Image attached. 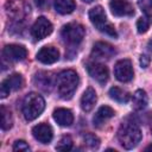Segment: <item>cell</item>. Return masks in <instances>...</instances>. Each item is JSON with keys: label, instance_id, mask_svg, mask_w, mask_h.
<instances>
[{"label": "cell", "instance_id": "1", "mask_svg": "<svg viewBox=\"0 0 152 152\" xmlns=\"http://www.w3.org/2000/svg\"><path fill=\"white\" fill-rule=\"evenodd\" d=\"M118 139L120 145L126 150L135 147L141 140V131L138 124L132 120H125L118 129Z\"/></svg>", "mask_w": 152, "mask_h": 152}, {"label": "cell", "instance_id": "2", "mask_svg": "<svg viewBox=\"0 0 152 152\" xmlns=\"http://www.w3.org/2000/svg\"><path fill=\"white\" fill-rule=\"evenodd\" d=\"M56 82H57V90H58L61 99L69 100L74 96L78 87L80 80H78V75L76 74V71L69 69V70H64L59 72Z\"/></svg>", "mask_w": 152, "mask_h": 152}, {"label": "cell", "instance_id": "3", "mask_svg": "<svg viewBox=\"0 0 152 152\" xmlns=\"http://www.w3.org/2000/svg\"><path fill=\"white\" fill-rule=\"evenodd\" d=\"M45 108V101L42 95L37 93H30L24 97L23 101V114L26 120L31 121L37 119Z\"/></svg>", "mask_w": 152, "mask_h": 152}, {"label": "cell", "instance_id": "4", "mask_svg": "<svg viewBox=\"0 0 152 152\" xmlns=\"http://www.w3.org/2000/svg\"><path fill=\"white\" fill-rule=\"evenodd\" d=\"M89 19H90L91 24L99 31H101V32H103V33H106V34H108L110 37H114V38L118 37L115 27L110 23L107 21V17H106L104 10L101 6H95L89 11Z\"/></svg>", "mask_w": 152, "mask_h": 152}, {"label": "cell", "instance_id": "5", "mask_svg": "<svg viewBox=\"0 0 152 152\" xmlns=\"http://www.w3.org/2000/svg\"><path fill=\"white\" fill-rule=\"evenodd\" d=\"M7 15L15 23L19 24L30 13V6L24 0H10L5 5Z\"/></svg>", "mask_w": 152, "mask_h": 152}, {"label": "cell", "instance_id": "6", "mask_svg": "<svg viewBox=\"0 0 152 152\" xmlns=\"http://www.w3.org/2000/svg\"><path fill=\"white\" fill-rule=\"evenodd\" d=\"M61 34L66 43L71 45H77L84 38V27L78 23H69L63 26Z\"/></svg>", "mask_w": 152, "mask_h": 152}, {"label": "cell", "instance_id": "7", "mask_svg": "<svg viewBox=\"0 0 152 152\" xmlns=\"http://www.w3.org/2000/svg\"><path fill=\"white\" fill-rule=\"evenodd\" d=\"M23 83H24V80H23L21 75H19V74H13V75L8 76L7 78H5L1 82V86H0V96H1V99H5L7 95H10L11 91L20 89Z\"/></svg>", "mask_w": 152, "mask_h": 152}, {"label": "cell", "instance_id": "8", "mask_svg": "<svg viewBox=\"0 0 152 152\" xmlns=\"http://www.w3.org/2000/svg\"><path fill=\"white\" fill-rule=\"evenodd\" d=\"M52 24L44 17H39L34 24L32 25L31 28V33L33 36V38H36L37 40H40L45 37H48L51 32H52Z\"/></svg>", "mask_w": 152, "mask_h": 152}, {"label": "cell", "instance_id": "9", "mask_svg": "<svg viewBox=\"0 0 152 152\" xmlns=\"http://www.w3.org/2000/svg\"><path fill=\"white\" fill-rule=\"evenodd\" d=\"M87 70L89 72V75L96 80L99 83L101 84H104L108 80V76H109V71H108V68L102 64V63H99L97 61L95 62H89L87 64Z\"/></svg>", "mask_w": 152, "mask_h": 152}, {"label": "cell", "instance_id": "10", "mask_svg": "<svg viewBox=\"0 0 152 152\" xmlns=\"http://www.w3.org/2000/svg\"><path fill=\"white\" fill-rule=\"evenodd\" d=\"M114 75L120 82H128L133 78V66L129 59H121L114 66Z\"/></svg>", "mask_w": 152, "mask_h": 152}, {"label": "cell", "instance_id": "11", "mask_svg": "<svg viewBox=\"0 0 152 152\" xmlns=\"http://www.w3.org/2000/svg\"><path fill=\"white\" fill-rule=\"evenodd\" d=\"M115 55V49L104 42H97L94 44L91 50V56L96 61H107Z\"/></svg>", "mask_w": 152, "mask_h": 152}, {"label": "cell", "instance_id": "12", "mask_svg": "<svg viewBox=\"0 0 152 152\" xmlns=\"http://www.w3.org/2000/svg\"><path fill=\"white\" fill-rule=\"evenodd\" d=\"M2 55L6 59L12 61V62H18V61H23L26 58L27 56V50L23 46V45H18V44H10L6 45L4 48Z\"/></svg>", "mask_w": 152, "mask_h": 152}, {"label": "cell", "instance_id": "13", "mask_svg": "<svg viewBox=\"0 0 152 152\" xmlns=\"http://www.w3.org/2000/svg\"><path fill=\"white\" fill-rule=\"evenodd\" d=\"M109 8L116 17H129L134 14L132 5L126 0H112L109 2Z\"/></svg>", "mask_w": 152, "mask_h": 152}, {"label": "cell", "instance_id": "14", "mask_svg": "<svg viewBox=\"0 0 152 152\" xmlns=\"http://www.w3.org/2000/svg\"><path fill=\"white\" fill-rule=\"evenodd\" d=\"M32 134L36 140L42 144H49L52 140L53 132L50 125L48 124H39L32 128Z\"/></svg>", "mask_w": 152, "mask_h": 152}, {"label": "cell", "instance_id": "15", "mask_svg": "<svg viewBox=\"0 0 152 152\" xmlns=\"http://www.w3.org/2000/svg\"><path fill=\"white\" fill-rule=\"evenodd\" d=\"M55 81H57V77L55 78L51 72L48 71H39L34 76V83L37 87H39L44 91H50L52 87L55 86Z\"/></svg>", "mask_w": 152, "mask_h": 152}, {"label": "cell", "instance_id": "16", "mask_svg": "<svg viewBox=\"0 0 152 152\" xmlns=\"http://www.w3.org/2000/svg\"><path fill=\"white\" fill-rule=\"evenodd\" d=\"M59 58V52L53 46H44L37 53V59L43 64H52Z\"/></svg>", "mask_w": 152, "mask_h": 152}, {"label": "cell", "instance_id": "17", "mask_svg": "<svg viewBox=\"0 0 152 152\" xmlns=\"http://www.w3.org/2000/svg\"><path fill=\"white\" fill-rule=\"evenodd\" d=\"M53 120L63 127H68L74 121V115L70 109L66 108H57L53 110Z\"/></svg>", "mask_w": 152, "mask_h": 152}, {"label": "cell", "instance_id": "18", "mask_svg": "<svg viewBox=\"0 0 152 152\" xmlns=\"http://www.w3.org/2000/svg\"><path fill=\"white\" fill-rule=\"evenodd\" d=\"M97 101L96 93L93 88H87L81 97V108L84 112H90Z\"/></svg>", "mask_w": 152, "mask_h": 152}, {"label": "cell", "instance_id": "19", "mask_svg": "<svg viewBox=\"0 0 152 152\" xmlns=\"http://www.w3.org/2000/svg\"><path fill=\"white\" fill-rule=\"evenodd\" d=\"M114 109L110 108L109 106H102L99 108V110L96 112V114L94 115V119H93V122L95 126L100 127L102 124H104L108 119L113 118L114 116Z\"/></svg>", "mask_w": 152, "mask_h": 152}, {"label": "cell", "instance_id": "20", "mask_svg": "<svg viewBox=\"0 0 152 152\" xmlns=\"http://www.w3.org/2000/svg\"><path fill=\"white\" fill-rule=\"evenodd\" d=\"M75 7L74 0H55V10L61 14H70L74 12Z\"/></svg>", "mask_w": 152, "mask_h": 152}, {"label": "cell", "instance_id": "21", "mask_svg": "<svg viewBox=\"0 0 152 152\" xmlns=\"http://www.w3.org/2000/svg\"><path fill=\"white\" fill-rule=\"evenodd\" d=\"M132 102H133V108L135 110H140L144 109L147 106V95L145 93V90L142 89H138L132 97Z\"/></svg>", "mask_w": 152, "mask_h": 152}, {"label": "cell", "instance_id": "22", "mask_svg": "<svg viewBox=\"0 0 152 152\" xmlns=\"http://www.w3.org/2000/svg\"><path fill=\"white\" fill-rule=\"evenodd\" d=\"M109 96L120 103H126L129 100V94L119 87H112L109 89Z\"/></svg>", "mask_w": 152, "mask_h": 152}, {"label": "cell", "instance_id": "23", "mask_svg": "<svg viewBox=\"0 0 152 152\" xmlns=\"http://www.w3.org/2000/svg\"><path fill=\"white\" fill-rule=\"evenodd\" d=\"M0 115H1V128L4 131H7L12 127L13 125V118H12V113L8 108H6L5 106L0 107Z\"/></svg>", "mask_w": 152, "mask_h": 152}, {"label": "cell", "instance_id": "24", "mask_svg": "<svg viewBox=\"0 0 152 152\" xmlns=\"http://www.w3.org/2000/svg\"><path fill=\"white\" fill-rule=\"evenodd\" d=\"M72 147V139L69 135H64L57 144L56 150L58 151H69Z\"/></svg>", "mask_w": 152, "mask_h": 152}, {"label": "cell", "instance_id": "25", "mask_svg": "<svg viewBox=\"0 0 152 152\" xmlns=\"http://www.w3.org/2000/svg\"><path fill=\"white\" fill-rule=\"evenodd\" d=\"M83 140H84V142H86L89 147H91V148H95V147H97V146L100 145V139H99L96 135L91 134V133L86 134V135L83 137Z\"/></svg>", "mask_w": 152, "mask_h": 152}, {"label": "cell", "instance_id": "26", "mask_svg": "<svg viewBox=\"0 0 152 152\" xmlns=\"http://www.w3.org/2000/svg\"><path fill=\"white\" fill-rule=\"evenodd\" d=\"M150 27V21L146 17H141L137 21V30L139 33H145Z\"/></svg>", "mask_w": 152, "mask_h": 152}, {"label": "cell", "instance_id": "27", "mask_svg": "<svg viewBox=\"0 0 152 152\" xmlns=\"http://www.w3.org/2000/svg\"><path fill=\"white\" fill-rule=\"evenodd\" d=\"M138 6L145 14L152 15V0H138Z\"/></svg>", "mask_w": 152, "mask_h": 152}, {"label": "cell", "instance_id": "28", "mask_svg": "<svg viewBox=\"0 0 152 152\" xmlns=\"http://www.w3.org/2000/svg\"><path fill=\"white\" fill-rule=\"evenodd\" d=\"M13 151H30V146L24 140H17L13 145Z\"/></svg>", "mask_w": 152, "mask_h": 152}, {"label": "cell", "instance_id": "29", "mask_svg": "<svg viewBox=\"0 0 152 152\" xmlns=\"http://www.w3.org/2000/svg\"><path fill=\"white\" fill-rule=\"evenodd\" d=\"M34 4L42 8V10H45L46 7H49V4H50V0H34Z\"/></svg>", "mask_w": 152, "mask_h": 152}, {"label": "cell", "instance_id": "30", "mask_svg": "<svg viewBox=\"0 0 152 152\" xmlns=\"http://www.w3.org/2000/svg\"><path fill=\"white\" fill-rule=\"evenodd\" d=\"M150 64V58L146 55H141L140 56V65L141 68H147Z\"/></svg>", "mask_w": 152, "mask_h": 152}, {"label": "cell", "instance_id": "31", "mask_svg": "<svg viewBox=\"0 0 152 152\" xmlns=\"http://www.w3.org/2000/svg\"><path fill=\"white\" fill-rule=\"evenodd\" d=\"M147 48H148V51L152 53V40H150V42H148V44H147Z\"/></svg>", "mask_w": 152, "mask_h": 152}, {"label": "cell", "instance_id": "32", "mask_svg": "<svg viewBox=\"0 0 152 152\" xmlns=\"http://www.w3.org/2000/svg\"><path fill=\"white\" fill-rule=\"evenodd\" d=\"M146 151H152V145L147 146V147H146Z\"/></svg>", "mask_w": 152, "mask_h": 152}, {"label": "cell", "instance_id": "33", "mask_svg": "<svg viewBox=\"0 0 152 152\" xmlns=\"http://www.w3.org/2000/svg\"><path fill=\"white\" fill-rule=\"evenodd\" d=\"M82 1H84V2H91V1H94V0H82Z\"/></svg>", "mask_w": 152, "mask_h": 152}, {"label": "cell", "instance_id": "34", "mask_svg": "<svg viewBox=\"0 0 152 152\" xmlns=\"http://www.w3.org/2000/svg\"><path fill=\"white\" fill-rule=\"evenodd\" d=\"M151 133H152V121H151Z\"/></svg>", "mask_w": 152, "mask_h": 152}]
</instances>
